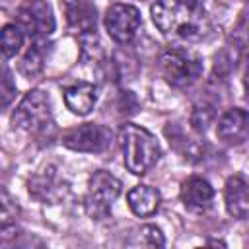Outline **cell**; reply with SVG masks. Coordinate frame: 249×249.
I'll list each match as a JSON object with an SVG mask.
<instances>
[{"label": "cell", "instance_id": "cell-9", "mask_svg": "<svg viewBox=\"0 0 249 249\" xmlns=\"http://www.w3.org/2000/svg\"><path fill=\"white\" fill-rule=\"evenodd\" d=\"M181 200L189 212L204 214L214 202V189L204 177L193 175L181 185Z\"/></svg>", "mask_w": 249, "mask_h": 249}, {"label": "cell", "instance_id": "cell-14", "mask_svg": "<svg viewBox=\"0 0 249 249\" xmlns=\"http://www.w3.org/2000/svg\"><path fill=\"white\" fill-rule=\"evenodd\" d=\"M51 43L47 41V37H37L33 39V43L29 45L27 53L23 54L21 62H19V72L25 76V78H37L43 68H45V62H47V56L51 53Z\"/></svg>", "mask_w": 249, "mask_h": 249}, {"label": "cell", "instance_id": "cell-17", "mask_svg": "<svg viewBox=\"0 0 249 249\" xmlns=\"http://www.w3.org/2000/svg\"><path fill=\"white\" fill-rule=\"evenodd\" d=\"M23 47V29L18 23H8L0 29V54L16 56Z\"/></svg>", "mask_w": 249, "mask_h": 249}, {"label": "cell", "instance_id": "cell-8", "mask_svg": "<svg viewBox=\"0 0 249 249\" xmlns=\"http://www.w3.org/2000/svg\"><path fill=\"white\" fill-rule=\"evenodd\" d=\"M140 23V12L130 4H113L105 14V29L109 31L111 39L121 45L132 41Z\"/></svg>", "mask_w": 249, "mask_h": 249}, {"label": "cell", "instance_id": "cell-2", "mask_svg": "<svg viewBox=\"0 0 249 249\" xmlns=\"http://www.w3.org/2000/svg\"><path fill=\"white\" fill-rule=\"evenodd\" d=\"M119 140H121L124 167L134 175L148 173L161 156L156 136L144 126H138L132 123L123 124L119 132Z\"/></svg>", "mask_w": 249, "mask_h": 249}, {"label": "cell", "instance_id": "cell-1", "mask_svg": "<svg viewBox=\"0 0 249 249\" xmlns=\"http://www.w3.org/2000/svg\"><path fill=\"white\" fill-rule=\"evenodd\" d=\"M150 12L163 35L200 39L204 33V8L200 0H156Z\"/></svg>", "mask_w": 249, "mask_h": 249}, {"label": "cell", "instance_id": "cell-19", "mask_svg": "<svg viewBox=\"0 0 249 249\" xmlns=\"http://www.w3.org/2000/svg\"><path fill=\"white\" fill-rule=\"evenodd\" d=\"M216 117V111H214V105L210 103H198L193 113H191V126L195 132H204L208 128V124H212Z\"/></svg>", "mask_w": 249, "mask_h": 249}, {"label": "cell", "instance_id": "cell-13", "mask_svg": "<svg viewBox=\"0 0 249 249\" xmlns=\"http://www.w3.org/2000/svg\"><path fill=\"white\" fill-rule=\"evenodd\" d=\"M97 101V89L93 84L78 82L64 89V103L74 115H88Z\"/></svg>", "mask_w": 249, "mask_h": 249}, {"label": "cell", "instance_id": "cell-3", "mask_svg": "<svg viewBox=\"0 0 249 249\" xmlns=\"http://www.w3.org/2000/svg\"><path fill=\"white\" fill-rule=\"evenodd\" d=\"M12 124L14 128L33 134L37 138H45V136L51 138L54 130V123H53L49 95L41 89L27 91L12 115Z\"/></svg>", "mask_w": 249, "mask_h": 249}, {"label": "cell", "instance_id": "cell-20", "mask_svg": "<svg viewBox=\"0 0 249 249\" xmlns=\"http://www.w3.org/2000/svg\"><path fill=\"white\" fill-rule=\"evenodd\" d=\"M19 214V206L18 202L10 196V193H6L0 187V224L6 222H14V218Z\"/></svg>", "mask_w": 249, "mask_h": 249}, {"label": "cell", "instance_id": "cell-4", "mask_svg": "<svg viewBox=\"0 0 249 249\" xmlns=\"http://www.w3.org/2000/svg\"><path fill=\"white\" fill-rule=\"evenodd\" d=\"M160 74L171 88H187L202 72V62L200 58L185 49H171L165 51L160 60H158Z\"/></svg>", "mask_w": 249, "mask_h": 249}, {"label": "cell", "instance_id": "cell-22", "mask_svg": "<svg viewBox=\"0 0 249 249\" xmlns=\"http://www.w3.org/2000/svg\"><path fill=\"white\" fill-rule=\"evenodd\" d=\"M19 233H21V230L14 222L0 224V245H12V243H16V239H18Z\"/></svg>", "mask_w": 249, "mask_h": 249}, {"label": "cell", "instance_id": "cell-6", "mask_svg": "<svg viewBox=\"0 0 249 249\" xmlns=\"http://www.w3.org/2000/svg\"><path fill=\"white\" fill-rule=\"evenodd\" d=\"M113 134L107 126L86 123L76 128H68L62 132L60 142L62 146L74 150V152H88V154H101L111 146Z\"/></svg>", "mask_w": 249, "mask_h": 249}, {"label": "cell", "instance_id": "cell-18", "mask_svg": "<svg viewBox=\"0 0 249 249\" xmlns=\"http://www.w3.org/2000/svg\"><path fill=\"white\" fill-rule=\"evenodd\" d=\"M18 86L14 82V74L6 64H0V109L12 105L16 99Z\"/></svg>", "mask_w": 249, "mask_h": 249}, {"label": "cell", "instance_id": "cell-5", "mask_svg": "<svg viewBox=\"0 0 249 249\" xmlns=\"http://www.w3.org/2000/svg\"><path fill=\"white\" fill-rule=\"evenodd\" d=\"M121 193V181L109 171H95L88 183L86 212L93 220H103L111 214V204Z\"/></svg>", "mask_w": 249, "mask_h": 249}, {"label": "cell", "instance_id": "cell-11", "mask_svg": "<svg viewBox=\"0 0 249 249\" xmlns=\"http://www.w3.org/2000/svg\"><path fill=\"white\" fill-rule=\"evenodd\" d=\"M66 23L76 33H88L95 31L97 23V10L89 0H60Z\"/></svg>", "mask_w": 249, "mask_h": 249}, {"label": "cell", "instance_id": "cell-21", "mask_svg": "<svg viewBox=\"0 0 249 249\" xmlns=\"http://www.w3.org/2000/svg\"><path fill=\"white\" fill-rule=\"evenodd\" d=\"M138 243L146 245V247H163L165 239H163L160 228H156V226H142L138 230Z\"/></svg>", "mask_w": 249, "mask_h": 249}, {"label": "cell", "instance_id": "cell-7", "mask_svg": "<svg viewBox=\"0 0 249 249\" xmlns=\"http://www.w3.org/2000/svg\"><path fill=\"white\" fill-rule=\"evenodd\" d=\"M18 25L31 37H49L54 31V16L53 8L47 0H25L19 4L18 12Z\"/></svg>", "mask_w": 249, "mask_h": 249}, {"label": "cell", "instance_id": "cell-10", "mask_svg": "<svg viewBox=\"0 0 249 249\" xmlns=\"http://www.w3.org/2000/svg\"><path fill=\"white\" fill-rule=\"evenodd\" d=\"M247 111L241 107L226 109L216 124V136L226 144H241L247 138Z\"/></svg>", "mask_w": 249, "mask_h": 249}, {"label": "cell", "instance_id": "cell-15", "mask_svg": "<svg viewBox=\"0 0 249 249\" xmlns=\"http://www.w3.org/2000/svg\"><path fill=\"white\" fill-rule=\"evenodd\" d=\"M126 202L130 206V210L140 216V218H146V216H152L158 208H160V202H161V196L156 189L148 187V185H136L128 191L126 195Z\"/></svg>", "mask_w": 249, "mask_h": 249}, {"label": "cell", "instance_id": "cell-16", "mask_svg": "<svg viewBox=\"0 0 249 249\" xmlns=\"http://www.w3.org/2000/svg\"><path fill=\"white\" fill-rule=\"evenodd\" d=\"M66 191H68V187L64 183H58L54 179V175H39L29 181V193L35 198L49 202V204H54L60 198H64Z\"/></svg>", "mask_w": 249, "mask_h": 249}, {"label": "cell", "instance_id": "cell-12", "mask_svg": "<svg viewBox=\"0 0 249 249\" xmlns=\"http://www.w3.org/2000/svg\"><path fill=\"white\" fill-rule=\"evenodd\" d=\"M224 200H226V210L230 216L237 220H245L249 212V191H247V181L241 175H231L226 181L224 189Z\"/></svg>", "mask_w": 249, "mask_h": 249}]
</instances>
